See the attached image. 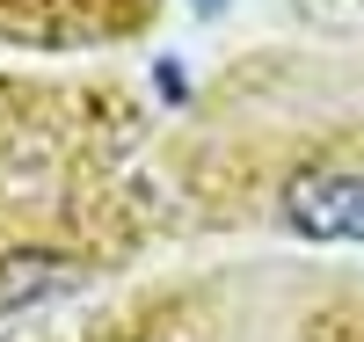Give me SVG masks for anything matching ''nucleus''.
<instances>
[{"mask_svg":"<svg viewBox=\"0 0 364 342\" xmlns=\"http://www.w3.org/2000/svg\"><path fill=\"white\" fill-rule=\"evenodd\" d=\"M277 204L314 240H364V175L350 168H291Z\"/></svg>","mask_w":364,"mask_h":342,"instance_id":"nucleus-1","label":"nucleus"},{"mask_svg":"<svg viewBox=\"0 0 364 342\" xmlns=\"http://www.w3.org/2000/svg\"><path fill=\"white\" fill-rule=\"evenodd\" d=\"M197 8H219V0H197Z\"/></svg>","mask_w":364,"mask_h":342,"instance_id":"nucleus-2","label":"nucleus"}]
</instances>
